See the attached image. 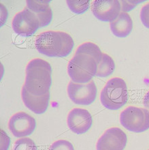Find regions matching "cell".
<instances>
[{"label":"cell","instance_id":"e0dca14e","mask_svg":"<svg viewBox=\"0 0 149 150\" xmlns=\"http://www.w3.org/2000/svg\"><path fill=\"white\" fill-rule=\"evenodd\" d=\"M66 3L70 10L76 14H84L89 10L90 6V1L88 0H67L66 1Z\"/></svg>","mask_w":149,"mask_h":150},{"label":"cell","instance_id":"3957f363","mask_svg":"<svg viewBox=\"0 0 149 150\" xmlns=\"http://www.w3.org/2000/svg\"><path fill=\"white\" fill-rule=\"evenodd\" d=\"M129 93L123 79L114 77L107 81L100 93L101 105L110 110H119L127 104Z\"/></svg>","mask_w":149,"mask_h":150},{"label":"cell","instance_id":"ba28073f","mask_svg":"<svg viewBox=\"0 0 149 150\" xmlns=\"http://www.w3.org/2000/svg\"><path fill=\"white\" fill-rule=\"evenodd\" d=\"M35 118L25 112H18L10 117L8 128L10 132L17 138H23L32 134L36 130Z\"/></svg>","mask_w":149,"mask_h":150},{"label":"cell","instance_id":"277c9868","mask_svg":"<svg viewBox=\"0 0 149 150\" xmlns=\"http://www.w3.org/2000/svg\"><path fill=\"white\" fill-rule=\"evenodd\" d=\"M98 67V62L91 56L75 53L68 63L67 73L72 82L87 83L96 76Z\"/></svg>","mask_w":149,"mask_h":150},{"label":"cell","instance_id":"2e32d148","mask_svg":"<svg viewBox=\"0 0 149 150\" xmlns=\"http://www.w3.org/2000/svg\"><path fill=\"white\" fill-rule=\"evenodd\" d=\"M76 53L86 54V55L91 56L96 60L98 64L100 63L103 56L102 52H101V49H99L98 46L93 42H84L80 45L78 47V49H76Z\"/></svg>","mask_w":149,"mask_h":150},{"label":"cell","instance_id":"7c38bea8","mask_svg":"<svg viewBox=\"0 0 149 150\" xmlns=\"http://www.w3.org/2000/svg\"><path fill=\"white\" fill-rule=\"evenodd\" d=\"M21 98L25 107L36 114H43L46 111L49 105L51 93L37 96L30 93L23 85L21 90Z\"/></svg>","mask_w":149,"mask_h":150},{"label":"cell","instance_id":"6da1fadb","mask_svg":"<svg viewBox=\"0 0 149 150\" xmlns=\"http://www.w3.org/2000/svg\"><path fill=\"white\" fill-rule=\"evenodd\" d=\"M39 53L50 57H66L74 47L72 37L61 31H46L40 33L35 40Z\"/></svg>","mask_w":149,"mask_h":150},{"label":"cell","instance_id":"30bf717a","mask_svg":"<svg viewBox=\"0 0 149 150\" xmlns=\"http://www.w3.org/2000/svg\"><path fill=\"white\" fill-rule=\"evenodd\" d=\"M67 124L72 132L76 134H83L91 128L93 117L88 110L74 108L68 113Z\"/></svg>","mask_w":149,"mask_h":150},{"label":"cell","instance_id":"cb8c5ba5","mask_svg":"<svg viewBox=\"0 0 149 150\" xmlns=\"http://www.w3.org/2000/svg\"><path fill=\"white\" fill-rule=\"evenodd\" d=\"M148 150H149V149H148Z\"/></svg>","mask_w":149,"mask_h":150},{"label":"cell","instance_id":"9a60e30c","mask_svg":"<svg viewBox=\"0 0 149 150\" xmlns=\"http://www.w3.org/2000/svg\"><path fill=\"white\" fill-rule=\"evenodd\" d=\"M116 68L114 59L108 54L103 53L100 63L98 64L96 76L98 77H108L113 74Z\"/></svg>","mask_w":149,"mask_h":150},{"label":"cell","instance_id":"d6986e66","mask_svg":"<svg viewBox=\"0 0 149 150\" xmlns=\"http://www.w3.org/2000/svg\"><path fill=\"white\" fill-rule=\"evenodd\" d=\"M49 150H75L72 143L67 140H58L54 142Z\"/></svg>","mask_w":149,"mask_h":150},{"label":"cell","instance_id":"ffe728a7","mask_svg":"<svg viewBox=\"0 0 149 150\" xmlns=\"http://www.w3.org/2000/svg\"><path fill=\"white\" fill-rule=\"evenodd\" d=\"M144 1H121V10L123 12H127L134 9L138 4L143 3Z\"/></svg>","mask_w":149,"mask_h":150},{"label":"cell","instance_id":"44dd1931","mask_svg":"<svg viewBox=\"0 0 149 150\" xmlns=\"http://www.w3.org/2000/svg\"><path fill=\"white\" fill-rule=\"evenodd\" d=\"M140 19L144 27L149 29V3L145 4L142 8L140 11Z\"/></svg>","mask_w":149,"mask_h":150},{"label":"cell","instance_id":"7402d4cb","mask_svg":"<svg viewBox=\"0 0 149 150\" xmlns=\"http://www.w3.org/2000/svg\"><path fill=\"white\" fill-rule=\"evenodd\" d=\"M10 143V139L4 131L1 130V150H8Z\"/></svg>","mask_w":149,"mask_h":150},{"label":"cell","instance_id":"7a4b0ae2","mask_svg":"<svg viewBox=\"0 0 149 150\" xmlns=\"http://www.w3.org/2000/svg\"><path fill=\"white\" fill-rule=\"evenodd\" d=\"M25 87L29 92L40 96L50 92L52 85V68L48 62L36 58L26 66Z\"/></svg>","mask_w":149,"mask_h":150},{"label":"cell","instance_id":"8fae6325","mask_svg":"<svg viewBox=\"0 0 149 150\" xmlns=\"http://www.w3.org/2000/svg\"><path fill=\"white\" fill-rule=\"evenodd\" d=\"M91 9L98 20L112 23L121 14V5L117 0H96L93 2Z\"/></svg>","mask_w":149,"mask_h":150},{"label":"cell","instance_id":"603a6c76","mask_svg":"<svg viewBox=\"0 0 149 150\" xmlns=\"http://www.w3.org/2000/svg\"><path fill=\"white\" fill-rule=\"evenodd\" d=\"M143 104L144 106L147 109H149V91L146 93L145 96L143 100Z\"/></svg>","mask_w":149,"mask_h":150},{"label":"cell","instance_id":"4fadbf2b","mask_svg":"<svg viewBox=\"0 0 149 150\" xmlns=\"http://www.w3.org/2000/svg\"><path fill=\"white\" fill-rule=\"evenodd\" d=\"M27 8L34 12L40 21V28L48 26L53 20V11L50 6L49 0H28Z\"/></svg>","mask_w":149,"mask_h":150},{"label":"cell","instance_id":"5b68a950","mask_svg":"<svg viewBox=\"0 0 149 150\" xmlns=\"http://www.w3.org/2000/svg\"><path fill=\"white\" fill-rule=\"evenodd\" d=\"M120 122L131 132H145L149 129V111L145 108L129 106L121 112Z\"/></svg>","mask_w":149,"mask_h":150},{"label":"cell","instance_id":"8992f818","mask_svg":"<svg viewBox=\"0 0 149 150\" xmlns=\"http://www.w3.org/2000/svg\"><path fill=\"white\" fill-rule=\"evenodd\" d=\"M67 92L74 104L87 106L96 100L98 88L93 81L87 83H76L71 81L67 85Z\"/></svg>","mask_w":149,"mask_h":150},{"label":"cell","instance_id":"52a82bcc","mask_svg":"<svg viewBox=\"0 0 149 150\" xmlns=\"http://www.w3.org/2000/svg\"><path fill=\"white\" fill-rule=\"evenodd\" d=\"M12 28L16 34L22 37H30L40 28V25L36 14L26 7L14 16Z\"/></svg>","mask_w":149,"mask_h":150},{"label":"cell","instance_id":"9c48e42d","mask_svg":"<svg viewBox=\"0 0 149 150\" xmlns=\"http://www.w3.org/2000/svg\"><path fill=\"white\" fill-rule=\"evenodd\" d=\"M127 143V134L117 127L108 129L99 137L96 144L97 150H124Z\"/></svg>","mask_w":149,"mask_h":150},{"label":"cell","instance_id":"ac0fdd59","mask_svg":"<svg viewBox=\"0 0 149 150\" xmlns=\"http://www.w3.org/2000/svg\"><path fill=\"white\" fill-rule=\"evenodd\" d=\"M12 150H38V147L32 139L23 137L14 142Z\"/></svg>","mask_w":149,"mask_h":150},{"label":"cell","instance_id":"5bb4252c","mask_svg":"<svg viewBox=\"0 0 149 150\" xmlns=\"http://www.w3.org/2000/svg\"><path fill=\"white\" fill-rule=\"evenodd\" d=\"M111 32L118 38H126L133 30V21L127 12H121L116 20L110 24Z\"/></svg>","mask_w":149,"mask_h":150}]
</instances>
